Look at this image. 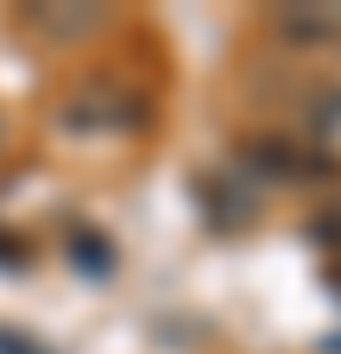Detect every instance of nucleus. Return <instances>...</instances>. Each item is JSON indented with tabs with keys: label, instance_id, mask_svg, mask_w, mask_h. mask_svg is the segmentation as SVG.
Masks as SVG:
<instances>
[{
	"label": "nucleus",
	"instance_id": "1",
	"mask_svg": "<svg viewBox=\"0 0 341 354\" xmlns=\"http://www.w3.org/2000/svg\"><path fill=\"white\" fill-rule=\"evenodd\" d=\"M146 120H152L146 95H133V88H120V82H108V76L82 82L76 95L64 102V127H70V133H139Z\"/></svg>",
	"mask_w": 341,
	"mask_h": 354
},
{
	"label": "nucleus",
	"instance_id": "2",
	"mask_svg": "<svg viewBox=\"0 0 341 354\" xmlns=\"http://www.w3.org/2000/svg\"><path fill=\"white\" fill-rule=\"evenodd\" d=\"M202 215L234 234V228H246V221L260 215V190H253L240 171H215V177H202Z\"/></svg>",
	"mask_w": 341,
	"mask_h": 354
},
{
	"label": "nucleus",
	"instance_id": "3",
	"mask_svg": "<svg viewBox=\"0 0 341 354\" xmlns=\"http://www.w3.org/2000/svg\"><path fill=\"white\" fill-rule=\"evenodd\" d=\"M272 26L297 44H335L341 38V0H322V7H278Z\"/></svg>",
	"mask_w": 341,
	"mask_h": 354
},
{
	"label": "nucleus",
	"instance_id": "4",
	"mask_svg": "<svg viewBox=\"0 0 341 354\" xmlns=\"http://www.w3.org/2000/svg\"><path fill=\"white\" fill-rule=\"evenodd\" d=\"M32 26L51 32V38H82L101 26V7H82V13H51V7H32Z\"/></svg>",
	"mask_w": 341,
	"mask_h": 354
},
{
	"label": "nucleus",
	"instance_id": "5",
	"mask_svg": "<svg viewBox=\"0 0 341 354\" xmlns=\"http://www.w3.org/2000/svg\"><path fill=\"white\" fill-rule=\"evenodd\" d=\"M70 247H76V266H82V272H95V279H101V272H114V247H108V241H95V234H76Z\"/></svg>",
	"mask_w": 341,
	"mask_h": 354
},
{
	"label": "nucleus",
	"instance_id": "6",
	"mask_svg": "<svg viewBox=\"0 0 341 354\" xmlns=\"http://www.w3.org/2000/svg\"><path fill=\"white\" fill-rule=\"evenodd\" d=\"M310 234H316V241H329V247H341V203H335L329 215H316V221H310Z\"/></svg>",
	"mask_w": 341,
	"mask_h": 354
},
{
	"label": "nucleus",
	"instance_id": "7",
	"mask_svg": "<svg viewBox=\"0 0 341 354\" xmlns=\"http://www.w3.org/2000/svg\"><path fill=\"white\" fill-rule=\"evenodd\" d=\"M0 354H51V348H38L26 335H7V329H0Z\"/></svg>",
	"mask_w": 341,
	"mask_h": 354
},
{
	"label": "nucleus",
	"instance_id": "8",
	"mask_svg": "<svg viewBox=\"0 0 341 354\" xmlns=\"http://www.w3.org/2000/svg\"><path fill=\"white\" fill-rule=\"evenodd\" d=\"M0 266H13V272H19V266H26V247L19 241H0Z\"/></svg>",
	"mask_w": 341,
	"mask_h": 354
}]
</instances>
